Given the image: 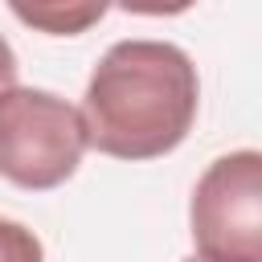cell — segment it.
I'll list each match as a JSON object with an SVG mask.
<instances>
[{
    "label": "cell",
    "instance_id": "obj_4",
    "mask_svg": "<svg viewBox=\"0 0 262 262\" xmlns=\"http://www.w3.org/2000/svg\"><path fill=\"white\" fill-rule=\"evenodd\" d=\"M8 12H12L16 20H25V25L49 33V37H78V33H86L94 20L106 16V4H61V0H49V4H20V0H12Z\"/></svg>",
    "mask_w": 262,
    "mask_h": 262
},
{
    "label": "cell",
    "instance_id": "obj_6",
    "mask_svg": "<svg viewBox=\"0 0 262 262\" xmlns=\"http://www.w3.org/2000/svg\"><path fill=\"white\" fill-rule=\"evenodd\" d=\"M12 86H16V53H12V45L0 37V94L12 90Z\"/></svg>",
    "mask_w": 262,
    "mask_h": 262
},
{
    "label": "cell",
    "instance_id": "obj_3",
    "mask_svg": "<svg viewBox=\"0 0 262 262\" xmlns=\"http://www.w3.org/2000/svg\"><path fill=\"white\" fill-rule=\"evenodd\" d=\"M188 233L201 262H262V156H217L188 201Z\"/></svg>",
    "mask_w": 262,
    "mask_h": 262
},
{
    "label": "cell",
    "instance_id": "obj_7",
    "mask_svg": "<svg viewBox=\"0 0 262 262\" xmlns=\"http://www.w3.org/2000/svg\"><path fill=\"white\" fill-rule=\"evenodd\" d=\"M180 262H201V258H180Z\"/></svg>",
    "mask_w": 262,
    "mask_h": 262
},
{
    "label": "cell",
    "instance_id": "obj_1",
    "mask_svg": "<svg viewBox=\"0 0 262 262\" xmlns=\"http://www.w3.org/2000/svg\"><path fill=\"white\" fill-rule=\"evenodd\" d=\"M86 143L111 160H160L176 151L201 111L192 57L156 37L115 41L90 70L82 94Z\"/></svg>",
    "mask_w": 262,
    "mask_h": 262
},
{
    "label": "cell",
    "instance_id": "obj_2",
    "mask_svg": "<svg viewBox=\"0 0 262 262\" xmlns=\"http://www.w3.org/2000/svg\"><path fill=\"white\" fill-rule=\"evenodd\" d=\"M86 123L74 102L41 86L0 94V176L25 192L66 184L86 156Z\"/></svg>",
    "mask_w": 262,
    "mask_h": 262
},
{
    "label": "cell",
    "instance_id": "obj_5",
    "mask_svg": "<svg viewBox=\"0 0 262 262\" xmlns=\"http://www.w3.org/2000/svg\"><path fill=\"white\" fill-rule=\"evenodd\" d=\"M0 262H45V246L25 221L0 217Z\"/></svg>",
    "mask_w": 262,
    "mask_h": 262
}]
</instances>
